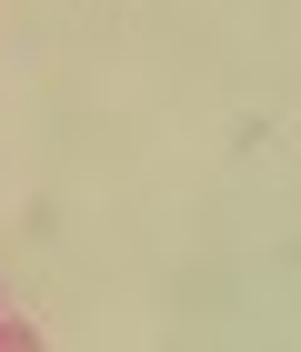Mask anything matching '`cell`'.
Masks as SVG:
<instances>
[{
  "mask_svg": "<svg viewBox=\"0 0 301 352\" xmlns=\"http://www.w3.org/2000/svg\"><path fill=\"white\" fill-rule=\"evenodd\" d=\"M0 352H40V322H21V312H0Z\"/></svg>",
  "mask_w": 301,
  "mask_h": 352,
  "instance_id": "cell-1",
  "label": "cell"
}]
</instances>
